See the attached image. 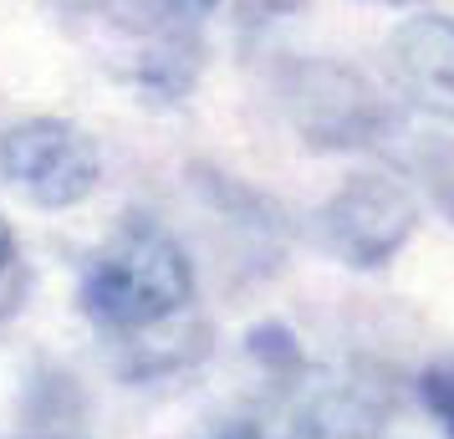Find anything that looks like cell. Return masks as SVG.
<instances>
[{
    "label": "cell",
    "mask_w": 454,
    "mask_h": 439,
    "mask_svg": "<svg viewBox=\"0 0 454 439\" xmlns=\"http://www.w3.org/2000/svg\"><path fill=\"white\" fill-rule=\"evenodd\" d=\"M291 118L317 148H368L393 128L378 92L348 67H301L291 87Z\"/></svg>",
    "instance_id": "obj_4"
},
{
    "label": "cell",
    "mask_w": 454,
    "mask_h": 439,
    "mask_svg": "<svg viewBox=\"0 0 454 439\" xmlns=\"http://www.w3.org/2000/svg\"><path fill=\"white\" fill-rule=\"evenodd\" d=\"M419 231L413 194L388 174H352L348 184L317 209V235L327 255H337L352 271L388 266Z\"/></svg>",
    "instance_id": "obj_2"
},
{
    "label": "cell",
    "mask_w": 454,
    "mask_h": 439,
    "mask_svg": "<svg viewBox=\"0 0 454 439\" xmlns=\"http://www.w3.org/2000/svg\"><path fill=\"white\" fill-rule=\"evenodd\" d=\"M194 296V266L159 225H128L92 255L82 276V312L107 333H148L179 317Z\"/></svg>",
    "instance_id": "obj_1"
},
{
    "label": "cell",
    "mask_w": 454,
    "mask_h": 439,
    "mask_svg": "<svg viewBox=\"0 0 454 439\" xmlns=\"http://www.w3.org/2000/svg\"><path fill=\"white\" fill-rule=\"evenodd\" d=\"M419 398H424V409L444 424V435H454V357L424 368V378H419Z\"/></svg>",
    "instance_id": "obj_7"
},
{
    "label": "cell",
    "mask_w": 454,
    "mask_h": 439,
    "mask_svg": "<svg viewBox=\"0 0 454 439\" xmlns=\"http://www.w3.org/2000/svg\"><path fill=\"white\" fill-rule=\"evenodd\" d=\"M388 72L413 107L454 123V16H409L388 42Z\"/></svg>",
    "instance_id": "obj_5"
},
{
    "label": "cell",
    "mask_w": 454,
    "mask_h": 439,
    "mask_svg": "<svg viewBox=\"0 0 454 439\" xmlns=\"http://www.w3.org/2000/svg\"><path fill=\"white\" fill-rule=\"evenodd\" d=\"M164 16H184V21H200V16H209L220 0H153Z\"/></svg>",
    "instance_id": "obj_9"
},
{
    "label": "cell",
    "mask_w": 454,
    "mask_h": 439,
    "mask_svg": "<svg viewBox=\"0 0 454 439\" xmlns=\"http://www.w3.org/2000/svg\"><path fill=\"white\" fill-rule=\"evenodd\" d=\"M383 5H419V0H383Z\"/></svg>",
    "instance_id": "obj_10"
},
{
    "label": "cell",
    "mask_w": 454,
    "mask_h": 439,
    "mask_svg": "<svg viewBox=\"0 0 454 439\" xmlns=\"http://www.w3.org/2000/svg\"><path fill=\"white\" fill-rule=\"evenodd\" d=\"M409 169L419 174V184L429 189V200L454 220V138H413Z\"/></svg>",
    "instance_id": "obj_6"
},
{
    "label": "cell",
    "mask_w": 454,
    "mask_h": 439,
    "mask_svg": "<svg viewBox=\"0 0 454 439\" xmlns=\"http://www.w3.org/2000/svg\"><path fill=\"white\" fill-rule=\"evenodd\" d=\"M0 174L31 205L67 209L98 189L103 164L82 128L62 123V118H26L0 133Z\"/></svg>",
    "instance_id": "obj_3"
},
{
    "label": "cell",
    "mask_w": 454,
    "mask_h": 439,
    "mask_svg": "<svg viewBox=\"0 0 454 439\" xmlns=\"http://www.w3.org/2000/svg\"><path fill=\"white\" fill-rule=\"evenodd\" d=\"M11 271H16V235L0 220V312L16 307V286H11Z\"/></svg>",
    "instance_id": "obj_8"
}]
</instances>
